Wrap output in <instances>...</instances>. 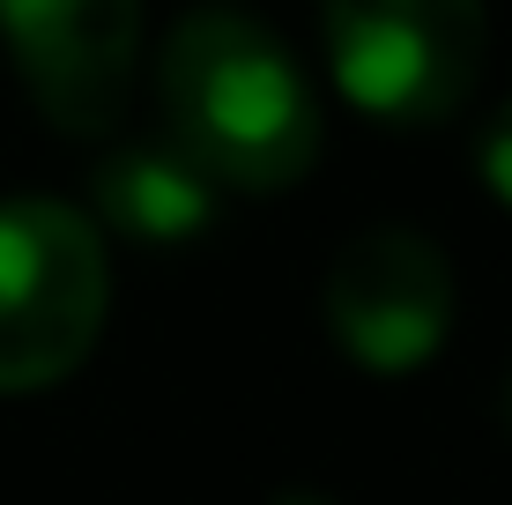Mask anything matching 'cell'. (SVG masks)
Listing matches in <instances>:
<instances>
[{
  "mask_svg": "<svg viewBox=\"0 0 512 505\" xmlns=\"http://www.w3.org/2000/svg\"><path fill=\"white\" fill-rule=\"evenodd\" d=\"M164 149L208 186L282 194L320 156V104L305 67L268 23L238 8H193L156 52Z\"/></svg>",
  "mask_w": 512,
  "mask_h": 505,
  "instance_id": "1",
  "label": "cell"
},
{
  "mask_svg": "<svg viewBox=\"0 0 512 505\" xmlns=\"http://www.w3.org/2000/svg\"><path fill=\"white\" fill-rule=\"evenodd\" d=\"M104 231L67 201H0V394L67 379L104 335Z\"/></svg>",
  "mask_w": 512,
  "mask_h": 505,
  "instance_id": "2",
  "label": "cell"
},
{
  "mask_svg": "<svg viewBox=\"0 0 512 505\" xmlns=\"http://www.w3.org/2000/svg\"><path fill=\"white\" fill-rule=\"evenodd\" d=\"M320 38L342 97L386 127L453 119L483 75V0H320Z\"/></svg>",
  "mask_w": 512,
  "mask_h": 505,
  "instance_id": "3",
  "label": "cell"
},
{
  "mask_svg": "<svg viewBox=\"0 0 512 505\" xmlns=\"http://www.w3.org/2000/svg\"><path fill=\"white\" fill-rule=\"evenodd\" d=\"M327 327L364 372H416L453 335V268L423 231H357L327 268Z\"/></svg>",
  "mask_w": 512,
  "mask_h": 505,
  "instance_id": "4",
  "label": "cell"
},
{
  "mask_svg": "<svg viewBox=\"0 0 512 505\" xmlns=\"http://www.w3.org/2000/svg\"><path fill=\"white\" fill-rule=\"evenodd\" d=\"M0 45L60 134H104L134 90L141 0H0Z\"/></svg>",
  "mask_w": 512,
  "mask_h": 505,
  "instance_id": "5",
  "label": "cell"
},
{
  "mask_svg": "<svg viewBox=\"0 0 512 505\" xmlns=\"http://www.w3.org/2000/svg\"><path fill=\"white\" fill-rule=\"evenodd\" d=\"M97 216L104 231L134 238V246H186L216 223V186L186 164V156L134 142L97 164Z\"/></svg>",
  "mask_w": 512,
  "mask_h": 505,
  "instance_id": "6",
  "label": "cell"
},
{
  "mask_svg": "<svg viewBox=\"0 0 512 505\" xmlns=\"http://www.w3.org/2000/svg\"><path fill=\"white\" fill-rule=\"evenodd\" d=\"M475 171H483V186L512 208V97L490 112V127H483V142H475Z\"/></svg>",
  "mask_w": 512,
  "mask_h": 505,
  "instance_id": "7",
  "label": "cell"
},
{
  "mask_svg": "<svg viewBox=\"0 0 512 505\" xmlns=\"http://www.w3.org/2000/svg\"><path fill=\"white\" fill-rule=\"evenodd\" d=\"M498 424L512 431V379H505V394H498Z\"/></svg>",
  "mask_w": 512,
  "mask_h": 505,
  "instance_id": "8",
  "label": "cell"
},
{
  "mask_svg": "<svg viewBox=\"0 0 512 505\" xmlns=\"http://www.w3.org/2000/svg\"><path fill=\"white\" fill-rule=\"evenodd\" d=\"M282 505H312V498H282Z\"/></svg>",
  "mask_w": 512,
  "mask_h": 505,
  "instance_id": "9",
  "label": "cell"
}]
</instances>
